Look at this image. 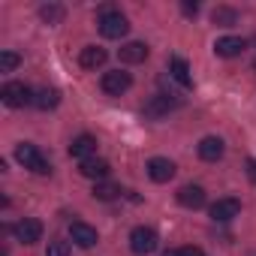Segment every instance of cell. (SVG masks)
Instances as JSON below:
<instances>
[{"label": "cell", "instance_id": "6da1fadb", "mask_svg": "<svg viewBox=\"0 0 256 256\" xmlns=\"http://www.w3.org/2000/svg\"><path fill=\"white\" fill-rule=\"evenodd\" d=\"M16 160H18L24 169L36 172V175H48V172H52V163L46 160V154H42L36 145H30V142H22V145L16 148Z\"/></svg>", "mask_w": 256, "mask_h": 256}, {"label": "cell", "instance_id": "7a4b0ae2", "mask_svg": "<svg viewBox=\"0 0 256 256\" xmlns=\"http://www.w3.org/2000/svg\"><path fill=\"white\" fill-rule=\"evenodd\" d=\"M100 34L106 36V40H120V36H126V30H130V22H126L120 12H114V10H102L100 12Z\"/></svg>", "mask_w": 256, "mask_h": 256}, {"label": "cell", "instance_id": "3957f363", "mask_svg": "<svg viewBox=\"0 0 256 256\" xmlns=\"http://www.w3.org/2000/svg\"><path fill=\"white\" fill-rule=\"evenodd\" d=\"M34 96H36V94H34L24 82H6L4 90H0V100H4L10 108H24V106L34 102Z\"/></svg>", "mask_w": 256, "mask_h": 256}, {"label": "cell", "instance_id": "277c9868", "mask_svg": "<svg viewBox=\"0 0 256 256\" xmlns=\"http://www.w3.org/2000/svg\"><path fill=\"white\" fill-rule=\"evenodd\" d=\"M160 247V238H157V232L151 229V226H136L133 232H130V250L136 253V256H148V253H154Z\"/></svg>", "mask_w": 256, "mask_h": 256}, {"label": "cell", "instance_id": "5b68a950", "mask_svg": "<svg viewBox=\"0 0 256 256\" xmlns=\"http://www.w3.org/2000/svg\"><path fill=\"white\" fill-rule=\"evenodd\" d=\"M130 84H133V76H130V72H120V70L106 72L102 82H100V88H102L108 96H120V94H126V90H130Z\"/></svg>", "mask_w": 256, "mask_h": 256}, {"label": "cell", "instance_id": "8992f818", "mask_svg": "<svg viewBox=\"0 0 256 256\" xmlns=\"http://www.w3.org/2000/svg\"><path fill=\"white\" fill-rule=\"evenodd\" d=\"M12 235H16L22 244H36V241L42 238V223H40L36 217H24V220H18V223L12 226Z\"/></svg>", "mask_w": 256, "mask_h": 256}, {"label": "cell", "instance_id": "52a82bcc", "mask_svg": "<svg viewBox=\"0 0 256 256\" xmlns=\"http://www.w3.org/2000/svg\"><path fill=\"white\" fill-rule=\"evenodd\" d=\"M148 178L157 181V184H166L175 178V163L166 160V157H151L148 160Z\"/></svg>", "mask_w": 256, "mask_h": 256}, {"label": "cell", "instance_id": "ba28073f", "mask_svg": "<svg viewBox=\"0 0 256 256\" xmlns=\"http://www.w3.org/2000/svg\"><path fill=\"white\" fill-rule=\"evenodd\" d=\"M241 214V202L238 199H217L214 205H211V217L217 220V223H229V220H235Z\"/></svg>", "mask_w": 256, "mask_h": 256}, {"label": "cell", "instance_id": "9c48e42d", "mask_svg": "<svg viewBox=\"0 0 256 256\" xmlns=\"http://www.w3.org/2000/svg\"><path fill=\"white\" fill-rule=\"evenodd\" d=\"M70 238L78 244V247H94L100 238H96V229L94 226H88V223H82V220H72L70 223Z\"/></svg>", "mask_w": 256, "mask_h": 256}, {"label": "cell", "instance_id": "30bf717a", "mask_svg": "<svg viewBox=\"0 0 256 256\" xmlns=\"http://www.w3.org/2000/svg\"><path fill=\"white\" fill-rule=\"evenodd\" d=\"M244 48H247V42H244L241 36H220V40L214 42V54H217V58H238Z\"/></svg>", "mask_w": 256, "mask_h": 256}, {"label": "cell", "instance_id": "8fae6325", "mask_svg": "<svg viewBox=\"0 0 256 256\" xmlns=\"http://www.w3.org/2000/svg\"><path fill=\"white\" fill-rule=\"evenodd\" d=\"M175 106H178V100H172V94H169V96H166V94H154V96L148 100V106H145V114H148V118H163V114H169Z\"/></svg>", "mask_w": 256, "mask_h": 256}, {"label": "cell", "instance_id": "7c38bea8", "mask_svg": "<svg viewBox=\"0 0 256 256\" xmlns=\"http://www.w3.org/2000/svg\"><path fill=\"white\" fill-rule=\"evenodd\" d=\"M196 154H199L205 163H217V160L223 157V139H217V136H205V139L196 145Z\"/></svg>", "mask_w": 256, "mask_h": 256}, {"label": "cell", "instance_id": "4fadbf2b", "mask_svg": "<svg viewBox=\"0 0 256 256\" xmlns=\"http://www.w3.org/2000/svg\"><path fill=\"white\" fill-rule=\"evenodd\" d=\"M106 48H100V46H84L82 52H78V64H82V70H100L102 64H106Z\"/></svg>", "mask_w": 256, "mask_h": 256}, {"label": "cell", "instance_id": "5bb4252c", "mask_svg": "<svg viewBox=\"0 0 256 256\" xmlns=\"http://www.w3.org/2000/svg\"><path fill=\"white\" fill-rule=\"evenodd\" d=\"M178 202L184 205V208H202L205 205V190L199 187V184H187V187H181L178 190Z\"/></svg>", "mask_w": 256, "mask_h": 256}, {"label": "cell", "instance_id": "9a60e30c", "mask_svg": "<svg viewBox=\"0 0 256 256\" xmlns=\"http://www.w3.org/2000/svg\"><path fill=\"white\" fill-rule=\"evenodd\" d=\"M70 154L82 163V160H88V157H94L96 154V139L94 136H78V139H72V145H70Z\"/></svg>", "mask_w": 256, "mask_h": 256}, {"label": "cell", "instance_id": "2e32d148", "mask_svg": "<svg viewBox=\"0 0 256 256\" xmlns=\"http://www.w3.org/2000/svg\"><path fill=\"white\" fill-rule=\"evenodd\" d=\"M118 58H120L124 64H142V60L148 58V46H145V42H126V46H120Z\"/></svg>", "mask_w": 256, "mask_h": 256}, {"label": "cell", "instance_id": "e0dca14e", "mask_svg": "<svg viewBox=\"0 0 256 256\" xmlns=\"http://www.w3.org/2000/svg\"><path fill=\"white\" fill-rule=\"evenodd\" d=\"M78 172L84 175V178H106L108 175V163L106 160H100V157H88V160H82L78 163Z\"/></svg>", "mask_w": 256, "mask_h": 256}, {"label": "cell", "instance_id": "ac0fdd59", "mask_svg": "<svg viewBox=\"0 0 256 256\" xmlns=\"http://www.w3.org/2000/svg\"><path fill=\"white\" fill-rule=\"evenodd\" d=\"M169 72H172V78H175L181 88H193V76H190V66H187L184 58H172V60H169Z\"/></svg>", "mask_w": 256, "mask_h": 256}, {"label": "cell", "instance_id": "d6986e66", "mask_svg": "<svg viewBox=\"0 0 256 256\" xmlns=\"http://www.w3.org/2000/svg\"><path fill=\"white\" fill-rule=\"evenodd\" d=\"M58 102H60V94H58L54 88H42V90H36V96H34V106L42 108V112H46V108H54Z\"/></svg>", "mask_w": 256, "mask_h": 256}, {"label": "cell", "instance_id": "ffe728a7", "mask_svg": "<svg viewBox=\"0 0 256 256\" xmlns=\"http://www.w3.org/2000/svg\"><path fill=\"white\" fill-rule=\"evenodd\" d=\"M118 196H120V187H118V184H112V181H100V184L94 187V199L112 202V199H118Z\"/></svg>", "mask_w": 256, "mask_h": 256}, {"label": "cell", "instance_id": "44dd1931", "mask_svg": "<svg viewBox=\"0 0 256 256\" xmlns=\"http://www.w3.org/2000/svg\"><path fill=\"white\" fill-rule=\"evenodd\" d=\"M40 16H42V22H48V24H60V18H64V6L48 4V6L40 10Z\"/></svg>", "mask_w": 256, "mask_h": 256}, {"label": "cell", "instance_id": "7402d4cb", "mask_svg": "<svg viewBox=\"0 0 256 256\" xmlns=\"http://www.w3.org/2000/svg\"><path fill=\"white\" fill-rule=\"evenodd\" d=\"M235 22H238V12H235V10H226V6H217V10H214V24L229 28V24H235Z\"/></svg>", "mask_w": 256, "mask_h": 256}, {"label": "cell", "instance_id": "603a6c76", "mask_svg": "<svg viewBox=\"0 0 256 256\" xmlns=\"http://www.w3.org/2000/svg\"><path fill=\"white\" fill-rule=\"evenodd\" d=\"M18 64H22V58L16 52H0V70H4V72H12Z\"/></svg>", "mask_w": 256, "mask_h": 256}, {"label": "cell", "instance_id": "cb8c5ba5", "mask_svg": "<svg viewBox=\"0 0 256 256\" xmlns=\"http://www.w3.org/2000/svg\"><path fill=\"white\" fill-rule=\"evenodd\" d=\"M46 256H72V247H70V241H48Z\"/></svg>", "mask_w": 256, "mask_h": 256}, {"label": "cell", "instance_id": "d4e9b609", "mask_svg": "<svg viewBox=\"0 0 256 256\" xmlns=\"http://www.w3.org/2000/svg\"><path fill=\"white\" fill-rule=\"evenodd\" d=\"M163 256H205L202 247H178V250H166Z\"/></svg>", "mask_w": 256, "mask_h": 256}, {"label": "cell", "instance_id": "484cf974", "mask_svg": "<svg viewBox=\"0 0 256 256\" xmlns=\"http://www.w3.org/2000/svg\"><path fill=\"white\" fill-rule=\"evenodd\" d=\"M181 10H184L187 16H196V12H199V4H181Z\"/></svg>", "mask_w": 256, "mask_h": 256}, {"label": "cell", "instance_id": "4316f807", "mask_svg": "<svg viewBox=\"0 0 256 256\" xmlns=\"http://www.w3.org/2000/svg\"><path fill=\"white\" fill-rule=\"evenodd\" d=\"M253 70H256V64H253Z\"/></svg>", "mask_w": 256, "mask_h": 256}]
</instances>
